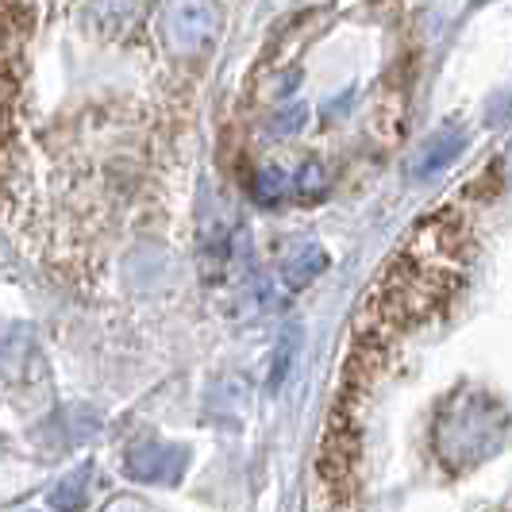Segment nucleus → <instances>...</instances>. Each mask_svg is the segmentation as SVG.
<instances>
[{"label": "nucleus", "instance_id": "obj_7", "mask_svg": "<svg viewBox=\"0 0 512 512\" xmlns=\"http://www.w3.org/2000/svg\"><path fill=\"white\" fill-rule=\"evenodd\" d=\"M289 174H285L282 166H262L255 174V197L262 201V205H278V201H285L289 197Z\"/></svg>", "mask_w": 512, "mask_h": 512}, {"label": "nucleus", "instance_id": "obj_10", "mask_svg": "<svg viewBox=\"0 0 512 512\" xmlns=\"http://www.w3.org/2000/svg\"><path fill=\"white\" fill-rule=\"evenodd\" d=\"M324 189V174H320V166L312 162V166H305V174L297 178V193H320Z\"/></svg>", "mask_w": 512, "mask_h": 512}, {"label": "nucleus", "instance_id": "obj_3", "mask_svg": "<svg viewBox=\"0 0 512 512\" xmlns=\"http://www.w3.org/2000/svg\"><path fill=\"white\" fill-rule=\"evenodd\" d=\"M185 462L189 455L174 447V443H135L128 451V474L135 482H162V486H170V482H178L181 470H185Z\"/></svg>", "mask_w": 512, "mask_h": 512}, {"label": "nucleus", "instance_id": "obj_6", "mask_svg": "<svg viewBox=\"0 0 512 512\" xmlns=\"http://www.w3.org/2000/svg\"><path fill=\"white\" fill-rule=\"evenodd\" d=\"M89 501V470H70L58 486L51 489V509L54 512H81Z\"/></svg>", "mask_w": 512, "mask_h": 512}, {"label": "nucleus", "instance_id": "obj_4", "mask_svg": "<svg viewBox=\"0 0 512 512\" xmlns=\"http://www.w3.org/2000/svg\"><path fill=\"white\" fill-rule=\"evenodd\" d=\"M278 270H282V278L289 289H305L308 282H316V278L328 270V255H324V247L312 243V239H293L282 251V258H278Z\"/></svg>", "mask_w": 512, "mask_h": 512}, {"label": "nucleus", "instance_id": "obj_2", "mask_svg": "<svg viewBox=\"0 0 512 512\" xmlns=\"http://www.w3.org/2000/svg\"><path fill=\"white\" fill-rule=\"evenodd\" d=\"M162 35L178 54H201L216 35L212 0H170L162 12Z\"/></svg>", "mask_w": 512, "mask_h": 512}, {"label": "nucleus", "instance_id": "obj_8", "mask_svg": "<svg viewBox=\"0 0 512 512\" xmlns=\"http://www.w3.org/2000/svg\"><path fill=\"white\" fill-rule=\"evenodd\" d=\"M293 355H297V332H285L282 343H278V355H274V370H270V389H274V385H282Z\"/></svg>", "mask_w": 512, "mask_h": 512}, {"label": "nucleus", "instance_id": "obj_9", "mask_svg": "<svg viewBox=\"0 0 512 512\" xmlns=\"http://www.w3.org/2000/svg\"><path fill=\"white\" fill-rule=\"evenodd\" d=\"M308 120V108L305 104H289V108H282L278 112V120H274V128L278 131H301Z\"/></svg>", "mask_w": 512, "mask_h": 512}, {"label": "nucleus", "instance_id": "obj_5", "mask_svg": "<svg viewBox=\"0 0 512 512\" xmlns=\"http://www.w3.org/2000/svg\"><path fill=\"white\" fill-rule=\"evenodd\" d=\"M462 143H466V135H462V128H443L436 131L420 151L412 154L409 162V174L412 178H432V174H439V170H447L455 158H459Z\"/></svg>", "mask_w": 512, "mask_h": 512}, {"label": "nucleus", "instance_id": "obj_1", "mask_svg": "<svg viewBox=\"0 0 512 512\" xmlns=\"http://www.w3.org/2000/svg\"><path fill=\"white\" fill-rule=\"evenodd\" d=\"M501 439H505V412L482 393L455 397L436 424L439 455L455 470H466L493 455V447H501Z\"/></svg>", "mask_w": 512, "mask_h": 512}]
</instances>
